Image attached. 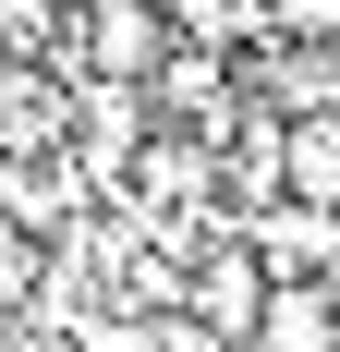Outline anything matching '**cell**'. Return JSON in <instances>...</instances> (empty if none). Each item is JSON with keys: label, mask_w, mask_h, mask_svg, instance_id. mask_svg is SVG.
I'll return each mask as SVG.
<instances>
[{"label": "cell", "mask_w": 340, "mask_h": 352, "mask_svg": "<svg viewBox=\"0 0 340 352\" xmlns=\"http://www.w3.org/2000/svg\"><path fill=\"white\" fill-rule=\"evenodd\" d=\"M243 255L268 280H340V219L328 207H255L243 219Z\"/></svg>", "instance_id": "cell-3"}, {"label": "cell", "mask_w": 340, "mask_h": 352, "mask_svg": "<svg viewBox=\"0 0 340 352\" xmlns=\"http://www.w3.org/2000/svg\"><path fill=\"white\" fill-rule=\"evenodd\" d=\"M73 49H85V85H146L158 49H170V12L158 0H85Z\"/></svg>", "instance_id": "cell-1"}, {"label": "cell", "mask_w": 340, "mask_h": 352, "mask_svg": "<svg viewBox=\"0 0 340 352\" xmlns=\"http://www.w3.org/2000/svg\"><path fill=\"white\" fill-rule=\"evenodd\" d=\"M0 304H36V255H25V231H0Z\"/></svg>", "instance_id": "cell-8"}, {"label": "cell", "mask_w": 340, "mask_h": 352, "mask_svg": "<svg viewBox=\"0 0 340 352\" xmlns=\"http://www.w3.org/2000/svg\"><path fill=\"white\" fill-rule=\"evenodd\" d=\"M279 207H328L340 219V109L279 122Z\"/></svg>", "instance_id": "cell-5"}, {"label": "cell", "mask_w": 340, "mask_h": 352, "mask_svg": "<svg viewBox=\"0 0 340 352\" xmlns=\"http://www.w3.org/2000/svg\"><path fill=\"white\" fill-rule=\"evenodd\" d=\"M73 352H158V328H146V316H85Z\"/></svg>", "instance_id": "cell-7"}, {"label": "cell", "mask_w": 340, "mask_h": 352, "mask_svg": "<svg viewBox=\"0 0 340 352\" xmlns=\"http://www.w3.org/2000/svg\"><path fill=\"white\" fill-rule=\"evenodd\" d=\"M182 304H195V328L219 352H243V328H255V304H268V267L243 255V231H219V243L182 267Z\"/></svg>", "instance_id": "cell-2"}, {"label": "cell", "mask_w": 340, "mask_h": 352, "mask_svg": "<svg viewBox=\"0 0 340 352\" xmlns=\"http://www.w3.org/2000/svg\"><path fill=\"white\" fill-rule=\"evenodd\" d=\"M255 25H268L279 49H340V0H268Z\"/></svg>", "instance_id": "cell-6"}, {"label": "cell", "mask_w": 340, "mask_h": 352, "mask_svg": "<svg viewBox=\"0 0 340 352\" xmlns=\"http://www.w3.org/2000/svg\"><path fill=\"white\" fill-rule=\"evenodd\" d=\"M243 352H340V292H328V280H268Z\"/></svg>", "instance_id": "cell-4"}]
</instances>
